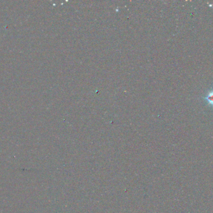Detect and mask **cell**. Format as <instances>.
I'll list each match as a JSON object with an SVG mask.
<instances>
[{
	"mask_svg": "<svg viewBox=\"0 0 213 213\" xmlns=\"http://www.w3.org/2000/svg\"><path fill=\"white\" fill-rule=\"evenodd\" d=\"M203 99L206 100L207 103L213 108V88L212 90L209 91L206 96L203 98Z\"/></svg>",
	"mask_w": 213,
	"mask_h": 213,
	"instance_id": "1",
	"label": "cell"
}]
</instances>
